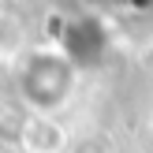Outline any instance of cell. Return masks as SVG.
<instances>
[{"label": "cell", "instance_id": "cell-3", "mask_svg": "<svg viewBox=\"0 0 153 153\" xmlns=\"http://www.w3.org/2000/svg\"><path fill=\"white\" fill-rule=\"evenodd\" d=\"M26 142L34 149H56L60 146V127L45 123V120H34V123L26 127Z\"/></svg>", "mask_w": 153, "mask_h": 153}, {"label": "cell", "instance_id": "cell-2", "mask_svg": "<svg viewBox=\"0 0 153 153\" xmlns=\"http://www.w3.org/2000/svg\"><path fill=\"white\" fill-rule=\"evenodd\" d=\"M56 41H60V52L82 71V67H101L105 64L112 34H108V22L101 15H71V19H64Z\"/></svg>", "mask_w": 153, "mask_h": 153}, {"label": "cell", "instance_id": "cell-1", "mask_svg": "<svg viewBox=\"0 0 153 153\" xmlns=\"http://www.w3.org/2000/svg\"><path fill=\"white\" fill-rule=\"evenodd\" d=\"M75 71H79V67L60 49L56 52H49V49L34 52V56L26 60V67H22V79H19L22 97H26L34 108H41V112L60 108V105L67 101V94L75 90Z\"/></svg>", "mask_w": 153, "mask_h": 153}, {"label": "cell", "instance_id": "cell-4", "mask_svg": "<svg viewBox=\"0 0 153 153\" xmlns=\"http://www.w3.org/2000/svg\"><path fill=\"white\" fill-rule=\"evenodd\" d=\"M120 4H127V7H149L153 0H120Z\"/></svg>", "mask_w": 153, "mask_h": 153}]
</instances>
